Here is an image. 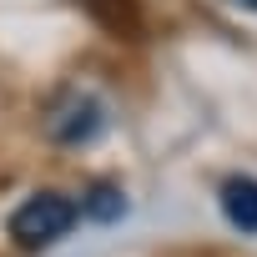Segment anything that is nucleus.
Here are the masks:
<instances>
[{"label":"nucleus","instance_id":"obj_1","mask_svg":"<svg viewBox=\"0 0 257 257\" xmlns=\"http://www.w3.org/2000/svg\"><path fill=\"white\" fill-rule=\"evenodd\" d=\"M76 227H81V202L61 197V192H36L11 212V237L26 252H41V247L61 242L66 232H76Z\"/></svg>","mask_w":257,"mask_h":257},{"label":"nucleus","instance_id":"obj_4","mask_svg":"<svg viewBox=\"0 0 257 257\" xmlns=\"http://www.w3.org/2000/svg\"><path fill=\"white\" fill-rule=\"evenodd\" d=\"M126 217V192L116 182H96L86 197H81V222H96V227H111Z\"/></svg>","mask_w":257,"mask_h":257},{"label":"nucleus","instance_id":"obj_2","mask_svg":"<svg viewBox=\"0 0 257 257\" xmlns=\"http://www.w3.org/2000/svg\"><path fill=\"white\" fill-rule=\"evenodd\" d=\"M111 126V111L96 91H61L46 111V132L56 147H91Z\"/></svg>","mask_w":257,"mask_h":257},{"label":"nucleus","instance_id":"obj_5","mask_svg":"<svg viewBox=\"0 0 257 257\" xmlns=\"http://www.w3.org/2000/svg\"><path fill=\"white\" fill-rule=\"evenodd\" d=\"M232 6H242V11H257V0H232Z\"/></svg>","mask_w":257,"mask_h":257},{"label":"nucleus","instance_id":"obj_3","mask_svg":"<svg viewBox=\"0 0 257 257\" xmlns=\"http://www.w3.org/2000/svg\"><path fill=\"white\" fill-rule=\"evenodd\" d=\"M217 207H222V217H227L237 232L257 237V177H242V172L222 177V182H217Z\"/></svg>","mask_w":257,"mask_h":257}]
</instances>
